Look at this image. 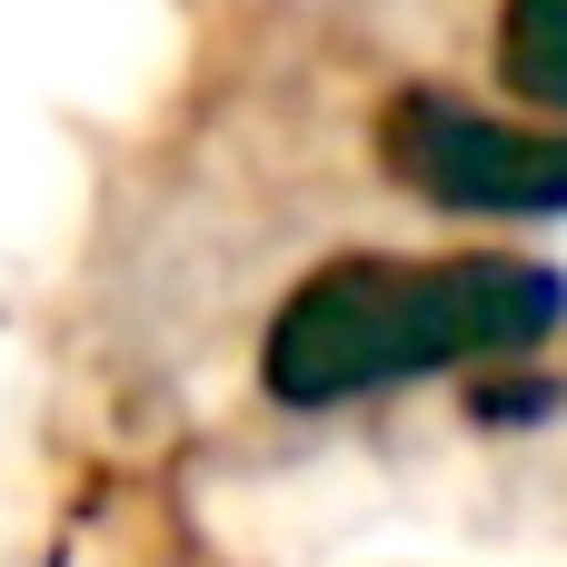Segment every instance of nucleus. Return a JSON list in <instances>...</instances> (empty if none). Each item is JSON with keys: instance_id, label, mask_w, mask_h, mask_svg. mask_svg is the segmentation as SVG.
Masks as SVG:
<instances>
[{"instance_id": "1", "label": "nucleus", "mask_w": 567, "mask_h": 567, "mask_svg": "<svg viewBox=\"0 0 567 567\" xmlns=\"http://www.w3.org/2000/svg\"><path fill=\"white\" fill-rule=\"evenodd\" d=\"M567 319V279L538 259H339L269 319V399L339 409L429 369L518 359Z\"/></svg>"}, {"instance_id": "2", "label": "nucleus", "mask_w": 567, "mask_h": 567, "mask_svg": "<svg viewBox=\"0 0 567 567\" xmlns=\"http://www.w3.org/2000/svg\"><path fill=\"white\" fill-rule=\"evenodd\" d=\"M389 169L429 199V209H468V219H548L567 209V130H518L488 120L449 90H399L379 120Z\"/></svg>"}, {"instance_id": "3", "label": "nucleus", "mask_w": 567, "mask_h": 567, "mask_svg": "<svg viewBox=\"0 0 567 567\" xmlns=\"http://www.w3.org/2000/svg\"><path fill=\"white\" fill-rule=\"evenodd\" d=\"M498 80L567 120V0H498Z\"/></svg>"}]
</instances>
